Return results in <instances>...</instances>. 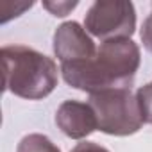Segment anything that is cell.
<instances>
[{"mask_svg":"<svg viewBox=\"0 0 152 152\" xmlns=\"http://www.w3.org/2000/svg\"><path fill=\"white\" fill-rule=\"evenodd\" d=\"M18 152H59V148H56L48 138L39 134H31L22 140Z\"/></svg>","mask_w":152,"mask_h":152,"instance_id":"obj_7","label":"cell"},{"mask_svg":"<svg viewBox=\"0 0 152 152\" xmlns=\"http://www.w3.org/2000/svg\"><path fill=\"white\" fill-rule=\"evenodd\" d=\"M54 50L56 56L61 59V64L86 61L95 57L97 54L93 41L84 34L81 25L75 22H68L59 27V31L54 36Z\"/></svg>","mask_w":152,"mask_h":152,"instance_id":"obj_5","label":"cell"},{"mask_svg":"<svg viewBox=\"0 0 152 152\" xmlns=\"http://www.w3.org/2000/svg\"><path fill=\"white\" fill-rule=\"evenodd\" d=\"M72 152H109V150H106L104 147H99L95 143H88L86 141V143H79Z\"/></svg>","mask_w":152,"mask_h":152,"instance_id":"obj_10","label":"cell"},{"mask_svg":"<svg viewBox=\"0 0 152 152\" xmlns=\"http://www.w3.org/2000/svg\"><path fill=\"white\" fill-rule=\"evenodd\" d=\"M116 2L115 4H100L97 2L88 16H86V27L90 29L91 34L99 38H127L134 31V9L131 2H125L120 13H115Z\"/></svg>","mask_w":152,"mask_h":152,"instance_id":"obj_4","label":"cell"},{"mask_svg":"<svg viewBox=\"0 0 152 152\" xmlns=\"http://www.w3.org/2000/svg\"><path fill=\"white\" fill-rule=\"evenodd\" d=\"M56 122L66 136L77 138V140L84 138V136L91 134L95 129H99L97 116H95L91 106L75 102V100H68L59 107V111L56 115Z\"/></svg>","mask_w":152,"mask_h":152,"instance_id":"obj_6","label":"cell"},{"mask_svg":"<svg viewBox=\"0 0 152 152\" xmlns=\"http://www.w3.org/2000/svg\"><path fill=\"white\" fill-rule=\"evenodd\" d=\"M4 90L23 99H43L57 83V68L54 61L27 47H4Z\"/></svg>","mask_w":152,"mask_h":152,"instance_id":"obj_2","label":"cell"},{"mask_svg":"<svg viewBox=\"0 0 152 152\" xmlns=\"http://www.w3.org/2000/svg\"><path fill=\"white\" fill-rule=\"evenodd\" d=\"M90 106L97 116L99 129L107 134H132L143 124L138 99L132 97L129 88L93 93L90 97Z\"/></svg>","mask_w":152,"mask_h":152,"instance_id":"obj_3","label":"cell"},{"mask_svg":"<svg viewBox=\"0 0 152 152\" xmlns=\"http://www.w3.org/2000/svg\"><path fill=\"white\" fill-rule=\"evenodd\" d=\"M138 104H140V111L143 116V122L152 124V83L140 88L138 90Z\"/></svg>","mask_w":152,"mask_h":152,"instance_id":"obj_8","label":"cell"},{"mask_svg":"<svg viewBox=\"0 0 152 152\" xmlns=\"http://www.w3.org/2000/svg\"><path fill=\"white\" fill-rule=\"evenodd\" d=\"M138 64V47L127 38H115L106 39L97 50L95 57L64 63L61 68L63 77L70 86L93 95L104 90H131Z\"/></svg>","mask_w":152,"mask_h":152,"instance_id":"obj_1","label":"cell"},{"mask_svg":"<svg viewBox=\"0 0 152 152\" xmlns=\"http://www.w3.org/2000/svg\"><path fill=\"white\" fill-rule=\"evenodd\" d=\"M141 39L145 43V47L152 52V15L148 16V20L145 22L143 25V31H141Z\"/></svg>","mask_w":152,"mask_h":152,"instance_id":"obj_9","label":"cell"}]
</instances>
